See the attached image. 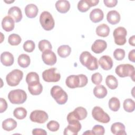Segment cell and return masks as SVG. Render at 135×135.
<instances>
[{
    "mask_svg": "<svg viewBox=\"0 0 135 135\" xmlns=\"http://www.w3.org/2000/svg\"><path fill=\"white\" fill-rule=\"evenodd\" d=\"M88 82L87 76L82 74L76 75H71L68 76L65 80L66 86L71 89L82 88L87 84Z\"/></svg>",
    "mask_w": 135,
    "mask_h": 135,
    "instance_id": "1",
    "label": "cell"
},
{
    "mask_svg": "<svg viewBox=\"0 0 135 135\" xmlns=\"http://www.w3.org/2000/svg\"><path fill=\"white\" fill-rule=\"evenodd\" d=\"M80 61L83 66L89 70L93 71L98 69L99 63L97 58L88 51H84L81 54Z\"/></svg>",
    "mask_w": 135,
    "mask_h": 135,
    "instance_id": "2",
    "label": "cell"
},
{
    "mask_svg": "<svg viewBox=\"0 0 135 135\" xmlns=\"http://www.w3.org/2000/svg\"><path fill=\"white\" fill-rule=\"evenodd\" d=\"M8 99L13 104H23L27 99V94L23 90H13L8 93Z\"/></svg>",
    "mask_w": 135,
    "mask_h": 135,
    "instance_id": "3",
    "label": "cell"
},
{
    "mask_svg": "<svg viewBox=\"0 0 135 135\" xmlns=\"http://www.w3.org/2000/svg\"><path fill=\"white\" fill-rule=\"evenodd\" d=\"M116 74L120 78L130 76L134 81V68L132 65L122 64L118 65L115 70Z\"/></svg>",
    "mask_w": 135,
    "mask_h": 135,
    "instance_id": "4",
    "label": "cell"
},
{
    "mask_svg": "<svg viewBox=\"0 0 135 135\" xmlns=\"http://www.w3.org/2000/svg\"><path fill=\"white\" fill-rule=\"evenodd\" d=\"M52 97L59 104H65L68 99V95L61 87L58 85L53 86L50 91Z\"/></svg>",
    "mask_w": 135,
    "mask_h": 135,
    "instance_id": "5",
    "label": "cell"
},
{
    "mask_svg": "<svg viewBox=\"0 0 135 135\" xmlns=\"http://www.w3.org/2000/svg\"><path fill=\"white\" fill-rule=\"evenodd\" d=\"M40 22L45 31H51L55 25V22L52 15L47 11L43 12L40 16Z\"/></svg>",
    "mask_w": 135,
    "mask_h": 135,
    "instance_id": "6",
    "label": "cell"
},
{
    "mask_svg": "<svg viewBox=\"0 0 135 135\" xmlns=\"http://www.w3.org/2000/svg\"><path fill=\"white\" fill-rule=\"evenodd\" d=\"M23 73L18 69H14L9 72L6 76L7 84L11 86H15L19 84L22 80Z\"/></svg>",
    "mask_w": 135,
    "mask_h": 135,
    "instance_id": "7",
    "label": "cell"
},
{
    "mask_svg": "<svg viewBox=\"0 0 135 135\" xmlns=\"http://www.w3.org/2000/svg\"><path fill=\"white\" fill-rule=\"evenodd\" d=\"M92 115L94 120L101 123H107L110 120L109 115L101 107L98 106L93 108L92 110Z\"/></svg>",
    "mask_w": 135,
    "mask_h": 135,
    "instance_id": "8",
    "label": "cell"
},
{
    "mask_svg": "<svg viewBox=\"0 0 135 135\" xmlns=\"http://www.w3.org/2000/svg\"><path fill=\"white\" fill-rule=\"evenodd\" d=\"M42 75L43 80L47 82H56L61 79V74L54 68L44 70Z\"/></svg>",
    "mask_w": 135,
    "mask_h": 135,
    "instance_id": "9",
    "label": "cell"
},
{
    "mask_svg": "<svg viewBox=\"0 0 135 135\" xmlns=\"http://www.w3.org/2000/svg\"><path fill=\"white\" fill-rule=\"evenodd\" d=\"M127 31L124 27L120 26L116 28L113 33L115 43L118 45L125 44L127 42Z\"/></svg>",
    "mask_w": 135,
    "mask_h": 135,
    "instance_id": "10",
    "label": "cell"
},
{
    "mask_svg": "<svg viewBox=\"0 0 135 135\" xmlns=\"http://www.w3.org/2000/svg\"><path fill=\"white\" fill-rule=\"evenodd\" d=\"M49 118L47 113L44 111L36 110L33 111L30 115V120L34 122L38 123H43L45 122Z\"/></svg>",
    "mask_w": 135,
    "mask_h": 135,
    "instance_id": "11",
    "label": "cell"
},
{
    "mask_svg": "<svg viewBox=\"0 0 135 135\" xmlns=\"http://www.w3.org/2000/svg\"><path fill=\"white\" fill-rule=\"evenodd\" d=\"M42 59L43 62L48 65H54L57 61L55 54L52 50H47L42 53Z\"/></svg>",
    "mask_w": 135,
    "mask_h": 135,
    "instance_id": "12",
    "label": "cell"
},
{
    "mask_svg": "<svg viewBox=\"0 0 135 135\" xmlns=\"http://www.w3.org/2000/svg\"><path fill=\"white\" fill-rule=\"evenodd\" d=\"M81 129V124L79 121L71 123L64 129V134L65 135H77Z\"/></svg>",
    "mask_w": 135,
    "mask_h": 135,
    "instance_id": "13",
    "label": "cell"
},
{
    "mask_svg": "<svg viewBox=\"0 0 135 135\" xmlns=\"http://www.w3.org/2000/svg\"><path fill=\"white\" fill-rule=\"evenodd\" d=\"M107 47V42L103 40H95L91 46L92 51L96 53L99 54L103 52Z\"/></svg>",
    "mask_w": 135,
    "mask_h": 135,
    "instance_id": "14",
    "label": "cell"
},
{
    "mask_svg": "<svg viewBox=\"0 0 135 135\" xmlns=\"http://www.w3.org/2000/svg\"><path fill=\"white\" fill-rule=\"evenodd\" d=\"M8 15L12 17L15 22H20L22 18V13L21 9L17 6L11 7L8 11Z\"/></svg>",
    "mask_w": 135,
    "mask_h": 135,
    "instance_id": "15",
    "label": "cell"
},
{
    "mask_svg": "<svg viewBox=\"0 0 135 135\" xmlns=\"http://www.w3.org/2000/svg\"><path fill=\"white\" fill-rule=\"evenodd\" d=\"M99 65L104 70H109L113 66V61L111 57L108 55H103L99 60Z\"/></svg>",
    "mask_w": 135,
    "mask_h": 135,
    "instance_id": "16",
    "label": "cell"
},
{
    "mask_svg": "<svg viewBox=\"0 0 135 135\" xmlns=\"http://www.w3.org/2000/svg\"><path fill=\"white\" fill-rule=\"evenodd\" d=\"M2 26L3 29L5 31L11 32L14 28L15 22L10 16H6L2 20Z\"/></svg>",
    "mask_w": 135,
    "mask_h": 135,
    "instance_id": "17",
    "label": "cell"
},
{
    "mask_svg": "<svg viewBox=\"0 0 135 135\" xmlns=\"http://www.w3.org/2000/svg\"><path fill=\"white\" fill-rule=\"evenodd\" d=\"M14 58L12 53L9 52H4L1 55V62L3 65L6 66H9L13 65Z\"/></svg>",
    "mask_w": 135,
    "mask_h": 135,
    "instance_id": "18",
    "label": "cell"
},
{
    "mask_svg": "<svg viewBox=\"0 0 135 135\" xmlns=\"http://www.w3.org/2000/svg\"><path fill=\"white\" fill-rule=\"evenodd\" d=\"M90 19L93 23H98L103 19L104 14L100 8L93 9L90 14Z\"/></svg>",
    "mask_w": 135,
    "mask_h": 135,
    "instance_id": "19",
    "label": "cell"
},
{
    "mask_svg": "<svg viewBox=\"0 0 135 135\" xmlns=\"http://www.w3.org/2000/svg\"><path fill=\"white\" fill-rule=\"evenodd\" d=\"M55 8L60 13H66L70 8V2L65 0L57 1L55 3Z\"/></svg>",
    "mask_w": 135,
    "mask_h": 135,
    "instance_id": "20",
    "label": "cell"
},
{
    "mask_svg": "<svg viewBox=\"0 0 135 135\" xmlns=\"http://www.w3.org/2000/svg\"><path fill=\"white\" fill-rule=\"evenodd\" d=\"M121 19L120 15L118 12L115 10L109 11L107 15V20L108 23L112 25L118 24Z\"/></svg>",
    "mask_w": 135,
    "mask_h": 135,
    "instance_id": "21",
    "label": "cell"
},
{
    "mask_svg": "<svg viewBox=\"0 0 135 135\" xmlns=\"http://www.w3.org/2000/svg\"><path fill=\"white\" fill-rule=\"evenodd\" d=\"M111 132L115 135H126L125 126L121 122H115L111 125Z\"/></svg>",
    "mask_w": 135,
    "mask_h": 135,
    "instance_id": "22",
    "label": "cell"
},
{
    "mask_svg": "<svg viewBox=\"0 0 135 135\" xmlns=\"http://www.w3.org/2000/svg\"><path fill=\"white\" fill-rule=\"evenodd\" d=\"M38 9L37 7L33 4L27 5L25 7V13L26 16L30 18H35L38 14Z\"/></svg>",
    "mask_w": 135,
    "mask_h": 135,
    "instance_id": "23",
    "label": "cell"
},
{
    "mask_svg": "<svg viewBox=\"0 0 135 135\" xmlns=\"http://www.w3.org/2000/svg\"><path fill=\"white\" fill-rule=\"evenodd\" d=\"M74 117L78 120H82L86 118L88 115L86 110L82 107H78L76 108L74 111H72Z\"/></svg>",
    "mask_w": 135,
    "mask_h": 135,
    "instance_id": "24",
    "label": "cell"
},
{
    "mask_svg": "<svg viewBox=\"0 0 135 135\" xmlns=\"http://www.w3.org/2000/svg\"><path fill=\"white\" fill-rule=\"evenodd\" d=\"M28 90L31 94L37 95L42 93L43 91V86L40 82L31 84H28Z\"/></svg>",
    "mask_w": 135,
    "mask_h": 135,
    "instance_id": "25",
    "label": "cell"
},
{
    "mask_svg": "<svg viewBox=\"0 0 135 135\" xmlns=\"http://www.w3.org/2000/svg\"><path fill=\"white\" fill-rule=\"evenodd\" d=\"M17 127L16 121L12 118H8L2 122L3 129L7 131H10L16 128Z\"/></svg>",
    "mask_w": 135,
    "mask_h": 135,
    "instance_id": "26",
    "label": "cell"
},
{
    "mask_svg": "<svg viewBox=\"0 0 135 135\" xmlns=\"http://www.w3.org/2000/svg\"><path fill=\"white\" fill-rule=\"evenodd\" d=\"M107 90L103 85H98L93 89V94L99 99L104 98L107 95Z\"/></svg>",
    "mask_w": 135,
    "mask_h": 135,
    "instance_id": "27",
    "label": "cell"
},
{
    "mask_svg": "<svg viewBox=\"0 0 135 135\" xmlns=\"http://www.w3.org/2000/svg\"><path fill=\"white\" fill-rule=\"evenodd\" d=\"M95 32L98 36L105 37L108 36L109 34L110 28L107 24H102L97 26Z\"/></svg>",
    "mask_w": 135,
    "mask_h": 135,
    "instance_id": "28",
    "label": "cell"
},
{
    "mask_svg": "<svg viewBox=\"0 0 135 135\" xmlns=\"http://www.w3.org/2000/svg\"><path fill=\"white\" fill-rule=\"evenodd\" d=\"M17 62L21 68H26L30 64V57L26 54H22L19 55L17 59Z\"/></svg>",
    "mask_w": 135,
    "mask_h": 135,
    "instance_id": "29",
    "label": "cell"
},
{
    "mask_svg": "<svg viewBox=\"0 0 135 135\" xmlns=\"http://www.w3.org/2000/svg\"><path fill=\"white\" fill-rule=\"evenodd\" d=\"M105 83L108 88L111 90L115 89L118 85V82L117 78L112 75H109L107 76Z\"/></svg>",
    "mask_w": 135,
    "mask_h": 135,
    "instance_id": "30",
    "label": "cell"
},
{
    "mask_svg": "<svg viewBox=\"0 0 135 135\" xmlns=\"http://www.w3.org/2000/svg\"><path fill=\"white\" fill-rule=\"evenodd\" d=\"M57 51L58 55L60 57L62 58H65L70 54L71 49L68 45H63L58 47Z\"/></svg>",
    "mask_w": 135,
    "mask_h": 135,
    "instance_id": "31",
    "label": "cell"
},
{
    "mask_svg": "<svg viewBox=\"0 0 135 135\" xmlns=\"http://www.w3.org/2000/svg\"><path fill=\"white\" fill-rule=\"evenodd\" d=\"M109 109L112 111H118L120 107V102L119 100L116 97L111 98L108 103Z\"/></svg>",
    "mask_w": 135,
    "mask_h": 135,
    "instance_id": "32",
    "label": "cell"
},
{
    "mask_svg": "<svg viewBox=\"0 0 135 135\" xmlns=\"http://www.w3.org/2000/svg\"><path fill=\"white\" fill-rule=\"evenodd\" d=\"M13 115L17 119H24L27 115V111L23 107H18L14 110Z\"/></svg>",
    "mask_w": 135,
    "mask_h": 135,
    "instance_id": "33",
    "label": "cell"
},
{
    "mask_svg": "<svg viewBox=\"0 0 135 135\" xmlns=\"http://www.w3.org/2000/svg\"><path fill=\"white\" fill-rule=\"evenodd\" d=\"M26 82L28 84L39 82L40 79L38 74L34 72H31L28 73L26 76Z\"/></svg>",
    "mask_w": 135,
    "mask_h": 135,
    "instance_id": "34",
    "label": "cell"
},
{
    "mask_svg": "<svg viewBox=\"0 0 135 135\" xmlns=\"http://www.w3.org/2000/svg\"><path fill=\"white\" fill-rule=\"evenodd\" d=\"M123 107L126 112H132L135 109L134 101L131 99H127L123 102Z\"/></svg>",
    "mask_w": 135,
    "mask_h": 135,
    "instance_id": "35",
    "label": "cell"
},
{
    "mask_svg": "<svg viewBox=\"0 0 135 135\" xmlns=\"http://www.w3.org/2000/svg\"><path fill=\"white\" fill-rule=\"evenodd\" d=\"M38 46L40 51L42 52L47 50H52V46L51 43L46 40H41L38 42Z\"/></svg>",
    "mask_w": 135,
    "mask_h": 135,
    "instance_id": "36",
    "label": "cell"
},
{
    "mask_svg": "<svg viewBox=\"0 0 135 135\" xmlns=\"http://www.w3.org/2000/svg\"><path fill=\"white\" fill-rule=\"evenodd\" d=\"M22 39L20 36L17 34H12L9 35L8 38V43L13 46L18 45L21 42Z\"/></svg>",
    "mask_w": 135,
    "mask_h": 135,
    "instance_id": "37",
    "label": "cell"
},
{
    "mask_svg": "<svg viewBox=\"0 0 135 135\" xmlns=\"http://www.w3.org/2000/svg\"><path fill=\"white\" fill-rule=\"evenodd\" d=\"M88 0H81L78 2V9L81 12H85L90 8Z\"/></svg>",
    "mask_w": 135,
    "mask_h": 135,
    "instance_id": "38",
    "label": "cell"
},
{
    "mask_svg": "<svg viewBox=\"0 0 135 135\" xmlns=\"http://www.w3.org/2000/svg\"><path fill=\"white\" fill-rule=\"evenodd\" d=\"M35 45L34 42L32 40H27L23 44V49L25 51L30 53L32 52L35 49Z\"/></svg>",
    "mask_w": 135,
    "mask_h": 135,
    "instance_id": "39",
    "label": "cell"
},
{
    "mask_svg": "<svg viewBox=\"0 0 135 135\" xmlns=\"http://www.w3.org/2000/svg\"><path fill=\"white\" fill-rule=\"evenodd\" d=\"M113 56L116 60L121 61L125 57V51L122 49H117L113 52Z\"/></svg>",
    "mask_w": 135,
    "mask_h": 135,
    "instance_id": "40",
    "label": "cell"
},
{
    "mask_svg": "<svg viewBox=\"0 0 135 135\" xmlns=\"http://www.w3.org/2000/svg\"><path fill=\"white\" fill-rule=\"evenodd\" d=\"M46 127L50 131L52 132H55L59 129L60 124L57 121L51 120L47 123Z\"/></svg>",
    "mask_w": 135,
    "mask_h": 135,
    "instance_id": "41",
    "label": "cell"
},
{
    "mask_svg": "<svg viewBox=\"0 0 135 135\" xmlns=\"http://www.w3.org/2000/svg\"><path fill=\"white\" fill-rule=\"evenodd\" d=\"M91 81L95 85H99L102 81V76L99 72L95 73L92 75Z\"/></svg>",
    "mask_w": 135,
    "mask_h": 135,
    "instance_id": "42",
    "label": "cell"
},
{
    "mask_svg": "<svg viewBox=\"0 0 135 135\" xmlns=\"http://www.w3.org/2000/svg\"><path fill=\"white\" fill-rule=\"evenodd\" d=\"M92 131L93 134H100L103 135L104 134L105 130L104 127L101 125H95L93 128Z\"/></svg>",
    "mask_w": 135,
    "mask_h": 135,
    "instance_id": "43",
    "label": "cell"
},
{
    "mask_svg": "<svg viewBox=\"0 0 135 135\" xmlns=\"http://www.w3.org/2000/svg\"><path fill=\"white\" fill-rule=\"evenodd\" d=\"M103 3L108 7H113L115 6L117 4V0H104Z\"/></svg>",
    "mask_w": 135,
    "mask_h": 135,
    "instance_id": "44",
    "label": "cell"
},
{
    "mask_svg": "<svg viewBox=\"0 0 135 135\" xmlns=\"http://www.w3.org/2000/svg\"><path fill=\"white\" fill-rule=\"evenodd\" d=\"M0 102H1L0 112L3 113L4 111H5L7 109V103L6 102V101L2 98H1V99H0Z\"/></svg>",
    "mask_w": 135,
    "mask_h": 135,
    "instance_id": "45",
    "label": "cell"
},
{
    "mask_svg": "<svg viewBox=\"0 0 135 135\" xmlns=\"http://www.w3.org/2000/svg\"><path fill=\"white\" fill-rule=\"evenodd\" d=\"M32 134L34 135H37V134L46 135L47 134V132L44 129H40V128H35L32 130Z\"/></svg>",
    "mask_w": 135,
    "mask_h": 135,
    "instance_id": "46",
    "label": "cell"
},
{
    "mask_svg": "<svg viewBox=\"0 0 135 135\" xmlns=\"http://www.w3.org/2000/svg\"><path fill=\"white\" fill-rule=\"evenodd\" d=\"M135 50L134 49H133L132 50H131V51L129 52V54H128V59L129 60L132 62H134V60H135V57H134V56H135Z\"/></svg>",
    "mask_w": 135,
    "mask_h": 135,
    "instance_id": "47",
    "label": "cell"
},
{
    "mask_svg": "<svg viewBox=\"0 0 135 135\" xmlns=\"http://www.w3.org/2000/svg\"><path fill=\"white\" fill-rule=\"evenodd\" d=\"M90 7L96 6L99 2V0H88Z\"/></svg>",
    "mask_w": 135,
    "mask_h": 135,
    "instance_id": "48",
    "label": "cell"
},
{
    "mask_svg": "<svg viewBox=\"0 0 135 135\" xmlns=\"http://www.w3.org/2000/svg\"><path fill=\"white\" fill-rule=\"evenodd\" d=\"M134 38H135V36L134 35H133L131 37H130L129 39V44H130L131 45L134 46L135 45L134 44Z\"/></svg>",
    "mask_w": 135,
    "mask_h": 135,
    "instance_id": "49",
    "label": "cell"
},
{
    "mask_svg": "<svg viewBox=\"0 0 135 135\" xmlns=\"http://www.w3.org/2000/svg\"><path fill=\"white\" fill-rule=\"evenodd\" d=\"M93 134L92 131L91 130H87L86 132H85L83 133V134Z\"/></svg>",
    "mask_w": 135,
    "mask_h": 135,
    "instance_id": "50",
    "label": "cell"
},
{
    "mask_svg": "<svg viewBox=\"0 0 135 135\" xmlns=\"http://www.w3.org/2000/svg\"><path fill=\"white\" fill-rule=\"evenodd\" d=\"M4 2L6 3H13L14 2V1H4Z\"/></svg>",
    "mask_w": 135,
    "mask_h": 135,
    "instance_id": "51",
    "label": "cell"
}]
</instances>
